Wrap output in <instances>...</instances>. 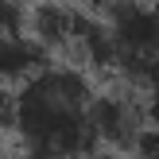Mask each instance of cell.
<instances>
[{
    "label": "cell",
    "mask_w": 159,
    "mask_h": 159,
    "mask_svg": "<svg viewBox=\"0 0 159 159\" xmlns=\"http://www.w3.org/2000/svg\"><path fill=\"white\" fill-rule=\"evenodd\" d=\"M78 8H85V12H97V16H109L113 12L116 4H120V0H74Z\"/></svg>",
    "instance_id": "30bf717a"
},
{
    "label": "cell",
    "mask_w": 159,
    "mask_h": 159,
    "mask_svg": "<svg viewBox=\"0 0 159 159\" xmlns=\"http://www.w3.org/2000/svg\"><path fill=\"white\" fill-rule=\"evenodd\" d=\"M16 132V89L12 85H0V136Z\"/></svg>",
    "instance_id": "52a82bcc"
},
{
    "label": "cell",
    "mask_w": 159,
    "mask_h": 159,
    "mask_svg": "<svg viewBox=\"0 0 159 159\" xmlns=\"http://www.w3.org/2000/svg\"><path fill=\"white\" fill-rule=\"evenodd\" d=\"M0 159H12V155H8V152H4V144H0Z\"/></svg>",
    "instance_id": "7c38bea8"
},
{
    "label": "cell",
    "mask_w": 159,
    "mask_h": 159,
    "mask_svg": "<svg viewBox=\"0 0 159 159\" xmlns=\"http://www.w3.org/2000/svg\"><path fill=\"white\" fill-rule=\"evenodd\" d=\"M144 105H148V124H152V128H159V85L144 93Z\"/></svg>",
    "instance_id": "9c48e42d"
},
{
    "label": "cell",
    "mask_w": 159,
    "mask_h": 159,
    "mask_svg": "<svg viewBox=\"0 0 159 159\" xmlns=\"http://www.w3.org/2000/svg\"><path fill=\"white\" fill-rule=\"evenodd\" d=\"M16 4H27V0H16Z\"/></svg>",
    "instance_id": "5bb4252c"
},
{
    "label": "cell",
    "mask_w": 159,
    "mask_h": 159,
    "mask_svg": "<svg viewBox=\"0 0 159 159\" xmlns=\"http://www.w3.org/2000/svg\"><path fill=\"white\" fill-rule=\"evenodd\" d=\"M85 159H136L132 152H113V148H93Z\"/></svg>",
    "instance_id": "8fae6325"
},
{
    "label": "cell",
    "mask_w": 159,
    "mask_h": 159,
    "mask_svg": "<svg viewBox=\"0 0 159 159\" xmlns=\"http://www.w3.org/2000/svg\"><path fill=\"white\" fill-rule=\"evenodd\" d=\"M89 120H93L97 148L136 152L140 136L148 132V105H144V97H140V89H132V85H124V82H113V85H105V89L93 93Z\"/></svg>",
    "instance_id": "3957f363"
},
{
    "label": "cell",
    "mask_w": 159,
    "mask_h": 159,
    "mask_svg": "<svg viewBox=\"0 0 159 159\" xmlns=\"http://www.w3.org/2000/svg\"><path fill=\"white\" fill-rule=\"evenodd\" d=\"M16 159H35V155H27V152H20V155H16Z\"/></svg>",
    "instance_id": "4fadbf2b"
},
{
    "label": "cell",
    "mask_w": 159,
    "mask_h": 159,
    "mask_svg": "<svg viewBox=\"0 0 159 159\" xmlns=\"http://www.w3.org/2000/svg\"><path fill=\"white\" fill-rule=\"evenodd\" d=\"M93 78L74 62H47L16 89V140L35 159H85L97 148L89 120Z\"/></svg>",
    "instance_id": "6da1fadb"
},
{
    "label": "cell",
    "mask_w": 159,
    "mask_h": 159,
    "mask_svg": "<svg viewBox=\"0 0 159 159\" xmlns=\"http://www.w3.org/2000/svg\"><path fill=\"white\" fill-rule=\"evenodd\" d=\"M85 20L89 12L78 8L74 0H31L27 4V35L39 39L51 54H62V62L70 58Z\"/></svg>",
    "instance_id": "277c9868"
},
{
    "label": "cell",
    "mask_w": 159,
    "mask_h": 159,
    "mask_svg": "<svg viewBox=\"0 0 159 159\" xmlns=\"http://www.w3.org/2000/svg\"><path fill=\"white\" fill-rule=\"evenodd\" d=\"M47 62H51V51H47L39 39H31L27 31L0 39V85L20 89L27 78H35L39 70L47 66Z\"/></svg>",
    "instance_id": "5b68a950"
},
{
    "label": "cell",
    "mask_w": 159,
    "mask_h": 159,
    "mask_svg": "<svg viewBox=\"0 0 159 159\" xmlns=\"http://www.w3.org/2000/svg\"><path fill=\"white\" fill-rule=\"evenodd\" d=\"M136 159H159V128H152L148 124V132L140 136V144H136V152H132Z\"/></svg>",
    "instance_id": "ba28073f"
},
{
    "label": "cell",
    "mask_w": 159,
    "mask_h": 159,
    "mask_svg": "<svg viewBox=\"0 0 159 159\" xmlns=\"http://www.w3.org/2000/svg\"><path fill=\"white\" fill-rule=\"evenodd\" d=\"M27 31V4H16V0H0V39L20 35Z\"/></svg>",
    "instance_id": "8992f818"
},
{
    "label": "cell",
    "mask_w": 159,
    "mask_h": 159,
    "mask_svg": "<svg viewBox=\"0 0 159 159\" xmlns=\"http://www.w3.org/2000/svg\"><path fill=\"white\" fill-rule=\"evenodd\" d=\"M116 39V82L148 93L159 85V0H120L105 16Z\"/></svg>",
    "instance_id": "7a4b0ae2"
}]
</instances>
